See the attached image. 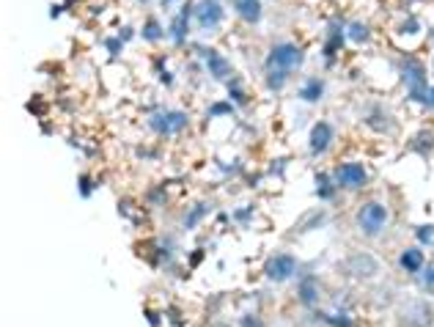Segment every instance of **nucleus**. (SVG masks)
Here are the masks:
<instances>
[{"mask_svg":"<svg viewBox=\"0 0 434 327\" xmlns=\"http://www.w3.org/2000/svg\"><path fill=\"white\" fill-rule=\"evenodd\" d=\"M300 63H303V50L297 45H291V42L275 45L267 55V86L272 91L283 88L289 80V72H294Z\"/></svg>","mask_w":434,"mask_h":327,"instance_id":"f257e3e1","label":"nucleus"},{"mask_svg":"<svg viewBox=\"0 0 434 327\" xmlns=\"http://www.w3.org/2000/svg\"><path fill=\"white\" fill-rule=\"evenodd\" d=\"M401 74H404V83H407L410 97L418 99V102H429V86H426V69H424V63L418 58H410V61H404Z\"/></svg>","mask_w":434,"mask_h":327,"instance_id":"f03ea898","label":"nucleus"},{"mask_svg":"<svg viewBox=\"0 0 434 327\" xmlns=\"http://www.w3.org/2000/svg\"><path fill=\"white\" fill-rule=\"evenodd\" d=\"M385 223H387V209H385L382 204L369 201V204L360 207V212H357V225H360L363 234L377 237L382 228H385Z\"/></svg>","mask_w":434,"mask_h":327,"instance_id":"7ed1b4c3","label":"nucleus"},{"mask_svg":"<svg viewBox=\"0 0 434 327\" xmlns=\"http://www.w3.org/2000/svg\"><path fill=\"white\" fill-rule=\"evenodd\" d=\"M149 127L160 135H176L187 127V115L182 110H163V113H154L149 118Z\"/></svg>","mask_w":434,"mask_h":327,"instance_id":"20e7f679","label":"nucleus"},{"mask_svg":"<svg viewBox=\"0 0 434 327\" xmlns=\"http://www.w3.org/2000/svg\"><path fill=\"white\" fill-rule=\"evenodd\" d=\"M294 273H297V259L289 256V253H278V256H272L270 262H267V267H264V275H267L270 280H275V283L289 280Z\"/></svg>","mask_w":434,"mask_h":327,"instance_id":"39448f33","label":"nucleus"},{"mask_svg":"<svg viewBox=\"0 0 434 327\" xmlns=\"http://www.w3.org/2000/svg\"><path fill=\"white\" fill-rule=\"evenodd\" d=\"M366 179H369L366 168L357 165V163L338 165V170H335V182H338V187H346V190H357V187H363Z\"/></svg>","mask_w":434,"mask_h":327,"instance_id":"423d86ee","label":"nucleus"},{"mask_svg":"<svg viewBox=\"0 0 434 327\" xmlns=\"http://www.w3.org/2000/svg\"><path fill=\"white\" fill-rule=\"evenodd\" d=\"M195 19H198V25H201L204 31L217 28V25L223 22V6H220L217 0H204L201 6H195Z\"/></svg>","mask_w":434,"mask_h":327,"instance_id":"0eeeda50","label":"nucleus"},{"mask_svg":"<svg viewBox=\"0 0 434 327\" xmlns=\"http://www.w3.org/2000/svg\"><path fill=\"white\" fill-rule=\"evenodd\" d=\"M311 152L314 154H322V152H327L330 149V143H332V127L327 124V121H319L314 129H311Z\"/></svg>","mask_w":434,"mask_h":327,"instance_id":"6e6552de","label":"nucleus"},{"mask_svg":"<svg viewBox=\"0 0 434 327\" xmlns=\"http://www.w3.org/2000/svg\"><path fill=\"white\" fill-rule=\"evenodd\" d=\"M346 270H349L352 275H357V278H371V275H377L380 264H377L371 256H366V253H357V256H352V259H349Z\"/></svg>","mask_w":434,"mask_h":327,"instance_id":"1a4fd4ad","label":"nucleus"},{"mask_svg":"<svg viewBox=\"0 0 434 327\" xmlns=\"http://www.w3.org/2000/svg\"><path fill=\"white\" fill-rule=\"evenodd\" d=\"M429 322H432V311H429L424 303L410 305V311L404 314V325L407 327H426Z\"/></svg>","mask_w":434,"mask_h":327,"instance_id":"9d476101","label":"nucleus"},{"mask_svg":"<svg viewBox=\"0 0 434 327\" xmlns=\"http://www.w3.org/2000/svg\"><path fill=\"white\" fill-rule=\"evenodd\" d=\"M190 14H195V8H193V6H184V8H182V14L173 19L170 39H173L176 45H182V42H184V36H187V22H190Z\"/></svg>","mask_w":434,"mask_h":327,"instance_id":"9b49d317","label":"nucleus"},{"mask_svg":"<svg viewBox=\"0 0 434 327\" xmlns=\"http://www.w3.org/2000/svg\"><path fill=\"white\" fill-rule=\"evenodd\" d=\"M234 8L245 22H259L262 19V3L259 0H234Z\"/></svg>","mask_w":434,"mask_h":327,"instance_id":"f8f14e48","label":"nucleus"},{"mask_svg":"<svg viewBox=\"0 0 434 327\" xmlns=\"http://www.w3.org/2000/svg\"><path fill=\"white\" fill-rule=\"evenodd\" d=\"M207 66H209V72H212V77H217V80H225L228 74H231V63L223 58L220 53H207Z\"/></svg>","mask_w":434,"mask_h":327,"instance_id":"ddd939ff","label":"nucleus"},{"mask_svg":"<svg viewBox=\"0 0 434 327\" xmlns=\"http://www.w3.org/2000/svg\"><path fill=\"white\" fill-rule=\"evenodd\" d=\"M401 267L410 270V273H421L424 270V253L418 248H410L401 253Z\"/></svg>","mask_w":434,"mask_h":327,"instance_id":"4468645a","label":"nucleus"},{"mask_svg":"<svg viewBox=\"0 0 434 327\" xmlns=\"http://www.w3.org/2000/svg\"><path fill=\"white\" fill-rule=\"evenodd\" d=\"M322 91H325V83L322 80H308L303 88H300V99H305V102H316V99H322Z\"/></svg>","mask_w":434,"mask_h":327,"instance_id":"2eb2a0df","label":"nucleus"},{"mask_svg":"<svg viewBox=\"0 0 434 327\" xmlns=\"http://www.w3.org/2000/svg\"><path fill=\"white\" fill-rule=\"evenodd\" d=\"M300 297H303L305 305H316V300H319V294H316V283H314V280H305V283L300 286Z\"/></svg>","mask_w":434,"mask_h":327,"instance_id":"dca6fc26","label":"nucleus"},{"mask_svg":"<svg viewBox=\"0 0 434 327\" xmlns=\"http://www.w3.org/2000/svg\"><path fill=\"white\" fill-rule=\"evenodd\" d=\"M322 319L332 327H355V322H352L346 314H322Z\"/></svg>","mask_w":434,"mask_h":327,"instance_id":"f3484780","label":"nucleus"},{"mask_svg":"<svg viewBox=\"0 0 434 327\" xmlns=\"http://www.w3.org/2000/svg\"><path fill=\"white\" fill-rule=\"evenodd\" d=\"M143 36H146L149 42H157V39L163 36V28H160V22H157V19H149V22L143 25Z\"/></svg>","mask_w":434,"mask_h":327,"instance_id":"a211bd4d","label":"nucleus"},{"mask_svg":"<svg viewBox=\"0 0 434 327\" xmlns=\"http://www.w3.org/2000/svg\"><path fill=\"white\" fill-rule=\"evenodd\" d=\"M349 39H352V42H366V39H369V28H366L363 22H352V25H349Z\"/></svg>","mask_w":434,"mask_h":327,"instance_id":"6ab92c4d","label":"nucleus"},{"mask_svg":"<svg viewBox=\"0 0 434 327\" xmlns=\"http://www.w3.org/2000/svg\"><path fill=\"white\" fill-rule=\"evenodd\" d=\"M316 184H319V190H316V193H319L322 198H332V187H330V179H327L325 173H319V176H316Z\"/></svg>","mask_w":434,"mask_h":327,"instance_id":"aec40b11","label":"nucleus"},{"mask_svg":"<svg viewBox=\"0 0 434 327\" xmlns=\"http://www.w3.org/2000/svg\"><path fill=\"white\" fill-rule=\"evenodd\" d=\"M418 239L421 242H434V225H424V228H418Z\"/></svg>","mask_w":434,"mask_h":327,"instance_id":"412c9836","label":"nucleus"},{"mask_svg":"<svg viewBox=\"0 0 434 327\" xmlns=\"http://www.w3.org/2000/svg\"><path fill=\"white\" fill-rule=\"evenodd\" d=\"M424 286H426L429 292H434V264H429V267L424 270Z\"/></svg>","mask_w":434,"mask_h":327,"instance_id":"4be33fe9","label":"nucleus"},{"mask_svg":"<svg viewBox=\"0 0 434 327\" xmlns=\"http://www.w3.org/2000/svg\"><path fill=\"white\" fill-rule=\"evenodd\" d=\"M429 102H432V105H434V88H432V91H429Z\"/></svg>","mask_w":434,"mask_h":327,"instance_id":"5701e85b","label":"nucleus"},{"mask_svg":"<svg viewBox=\"0 0 434 327\" xmlns=\"http://www.w3.org/2000/svg\"><path fill=\"white\" fill-rule=\"evenodd\" d=\"M163 3H165V6H170V3H173V0H163Z\"/></svg>","mask_w":434,"mask_h":327,"instance_id":"b1692460","label":"nucleus"}]
</instances>
